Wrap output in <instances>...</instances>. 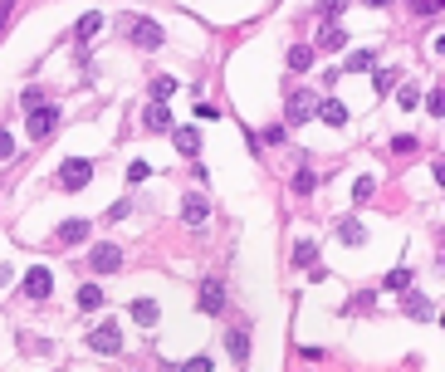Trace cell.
Listing matches in <instances>:
<instances>
[{"label": "cell", "instance_id": "cell-1", "mask_svg": "<svg viewBox=\"0 0 445 372\" xmlns=\"http://www.w3.org/2000/svg\"><path fill=\"white\" fill-rule=\"evenodd\" d=\"M127 39H132V44H142V49H162V44H167L162 25H157V20H147V15L127 20Z\"/></svg>", "mask_w": 445, "mask_h": 372}, {"label": "cell", "instance_id": "cell-2", "mask_svg": "<svg viewBox=\"0 0 445 372\" xmlns=\"http://www.w3.org/2000/svg\"><path fill=\"white\" fill-rule=\"evenodd\" d=\"M89 182H93V162H84V157H69V162L59 167V191H84Z\"/></svg>", "mask_w": 445, "mask_h": 372}, {"label": "cell", "instance_id": "cell-3", "mask_svg": "<svg viewBox=\"0 0 445 372\" xmlns=\"http://www.w3.org/2000/svg\"><path fill=\"white\" fill-rule=\"evenodd\" d=\"M89 348H93V353H103V358L122 353V333H117V323H98V328L89 333Z\"/></svg>", "mask_w": 445, "mask_h": 372}, {"label": "cell", "instance_id": "cell-4", "mask_svg": "<svg viewBox=\"0 0 445 372\" xmlns=\"http://www.w3.org/2000/svg\"><path fill=\"white\" fill-rule=\"evenodd\" d=\"M54 128H59V108H39V103H34V108H30L25 132H30V137H49Z\"/></svg>", "mask_w": 445, "mask_h": 372}, {"label": "cell", "instance_id": "cell-5", "mask_svg": "<svg viewBox=\"0 0 445 372\" xmlns=\"http://www.w3.org/2000/svg\"><path fill=\"white\" fill-rule=\"evenodd\" d=\"M89 265H93V275H112V270H122V250L112 240H103V245H93Z\"/></svg>", "mask_w": 445, "mask_h": 372}, {"label": "cell", "instance_id": "cell-6", "mask_svg": "<svg viewBox=\"0 0 445 372\" xmlns=\"http://www.w3.org/2000/svg\"><path fill=\"white\" fill-rule=\"evenodd\" d=\"M196 309H201V314H225V284L221 279H206V284H201Z\"/></svg>", "mask_w": 445, "mask_h": 372}, {"label": "cell", "instance_id": "cell-7", "mask_svg": "<svg viewBox=\"0 0 445 372\" xmlns=\"http://www.w3.org/2000/svg\"><path fill=\"white\" fill-rule=\"evenodd\" d=\"M181 221H186V225H206V221H211V201H206L201 191H191V196L181 201Z\"/></svg>", "mask_w": 445, "mask_h": 372}, {"label": "cell", "instance_id": "cell-8", "mask_svg": "<svg viewBox=\"0 0 445 372\" xmlns=\"http://www.w3.org/2000/svg\"><path fill=\"white\" fill-rule=\"evenodd\" d=\"M25 294H30V299H49V294H54V275H49L44 265H34V270L25 275Z\"/></svg>", "mask_w": 445, "mask_h": 372}, {"label": "cell", "instance_id": "cell-9", "mask_svg": "<svg viewBox=\"0 0 445 372\" xmlns=\"http://www.w3.org/2000/svg\"><path fill=\"white\" fill-rule=\"evenodd\" d=\"M142 123H147L152 132H167V128H172V108H167V98H152L147 113H142Z\"/></svg>", "mask_w": 445, "mask_h": 372}, {"label": "cell", "instance_id": "cell-10", "mask_svg": "<svg viewBox=\"0 0 445 372\" xmlns=\"http://www.w3.org/2000/svg\"><path fill=\"white\" fill-rule=\"evenodd\" d=\"M314 108H318V98H309V93H294V98H289V128L309 123V118H314Z\"/></svg>", "mask_w": 445, "mask_h": 372}, {"label": "cell", "instance_id": "cell-11", "mask_svg": "<svg viewBox=\"0 0 445 372\" xmlns=\"http://www.w3.org/2000/svg\"><path fill=\"white\" fill-rule=\"evenodd\" d=\"M342 44H347V30H337V25H323L318 39H314V49H323V54H337Z\"/></svg>", "mask_w": 445, "mask_h": 372}, {"label": "cell", "instance_id": "cell-12", "mask_svg": "<svg viewBox=\"0 0 445 372\" xmlns=\"http://www.w3.org/2000/svg\"><path fill=\"white\" fill-rule=\"evenodd\" d=\"M89 230H93V225L74 216V221H64V225H59V245H84V240H89Z\"/></svg>", "mask_w": 445, "mask_h": 372}, {"label": "cell", "instance_id": "cell-13", "mask_svg": "<svg viewBox=\"0 0 445 372\" xmlns=\"http://www.w3.org/2000/svg\"><path fill=\"white\" fill-rule=\"evenodd\" d=\"M225 348H230L235 363H245V358H250V328H230V333H225Z\"/></svg>", "mask_w": 445, "mask_h": 372}, {"label": "cell", "instance_id": "cell-14", "mask_svg": "<svg viewBox=\"0 0 445 372\" xmlns=\"http://www.w3.org/2000/svg\"><path fill=\"white\" fill-rule=\"evenodd\" d=\"M314 113H318V118H323V123H333V128H342V123H347V108H342V103H337V98H323V103H318V108H314Z\"/></svg>", "mask_w": 445, "mask_h": 372}, {"label": "cell", "instance_id": "cell-15", "mask_svg": "<svg viewBox=\"0 0 445 372\" xmlns=\"http://www.w3.org/2000/svg\"><path fill=\"white\" fill-rule=\"evenodd\" d=\"M172 137H176V152H181V157H196V152H201V137H196V128H176Z\"/></svg>", "mask_w": 445, "mask_h": 372}, {"label": "cell", "instance_id": "cell-16", "mask_svg": "<svg viewBox=\"0 0 445 372\" xmlns=\"http://www.w3.org/2000/svg\"><path fill=\"white\" fill-rule=\"evenodd\" d=\"M406 314H411V318H426V323L436 318V309H431V299H426V294H411V299H406Z\"/></svg>", "mask_w": 445, "mask_h": 372}, {"label": "cell", "instance_id": "cell-17", "mask_svg": "<svg viewBox=\"0 0 445 372\" xmlns=\"http://www.w3.org/2000/svg\"><path fill=\"white\" fill-rule=\"evenodd\" d=\"M132 318H137L142 328H152V323H157V304H152V299H132Z\"/></svg>", "mask_w": 445, "mask_h": 372}, {"label": "cell", "instance_id": "cell-18", "mask_svg": "<svg viewBox=\"0 0 445 372\" xmlns=\"http://www.w3.org/2000/svg\"><path fill=\"white\" fill-rule=\"evenodd\" d=\"M309 64H314V49H309V44H294V49H289V69H294V74H304Z\"/></svg>", "mask_w": 445, "mask_h": 372}, {"label": "cell", "instance_id": "cell-19", "mask_svg": "<svg viewBox=\"0 0 445 372\" xmlns=\"http://www.w3.org/2000/svg\"><path fill=\"white\" fill-rule=\"evenodd\" d=\"M372 64H377V54H372V49H352V54H347V69H352V74H367Z\"/></svg>", "mask_w": 445, "mask_h": 372}, {"label": "cell", "instance_id": "cell-20", "mask_svg": "<svg viewBox=\"0 0 445 372\" xmlns=\"http://www.w3.org/2000/svg\"><path fill=\"white\" fill-rule=\"evenodd\" d=\"M98 30H103V15H84V20H79V30H74V35H79V39H84V44H89V39H93V35H98Z\"/></svg>", "mask_w": 445, "mask_h": 372}, {"label": "cell", "instance_id": "cell-21", "mask_svg": "<svg viewBox=\"0 0 445 372\" xmlns=\"http://www.w3.org/2000/svg\"><path fill=\"white\" fill-rule=\"evenodd\" d=\"M98 304H103V289H98V284H84V289H79V309H89V314H93Z\"/></svg>", "mask_w": 445, "mask_h": 372}, {"label": "cell", "instance_id": "cell-22", "mask_svg": "<svg viewBox=\"0 0 445 372\" xmlns=\"http://www.w3.org/2000/svg\"><path fill=\"white\" fill-rule=\"evenodd\" d=\"M372 191H377V177H372V172H362V177L352 182V201H367Z\"/></svg>", "mask_w": 445, "mask_h": 372}, {"label": "cell", "instance_id": "cell-23", "mask_svg": "<svg viewBox=\"0 0 445 372\" xmlns=\"http://www.w3.org/2000/svg\"><path fill=\"white\" fill-rule=\"evenodd\" d=\"M172 93H176V79H172V74H157V79H152V98H172Z\"/></svg>", "mask_w": 445, "mask_h": 372}, {"label": "cell", "instance_id": "cell-24", "mask_svg": "<svg viewBox=\"0 0 445 372\" xmlns=\"http://www.w3.org/2000/svg\"><path fill=\"white\" fill-rule=\"evenodd\" d=\"M362 240H367V230L357 221H342V245H362Z\"/></svg>", "mask_w": 445, "mask_h": 372}, {"label": "cell", "instance_id": "cell-25", "mask_svg": "<svg viewBox=\"0 0 445 372\" xmlns=\"http://www.w3.org/2000/svg\"><path fill=\"white\" fill-rule=\"evenodd\" d=\"M314 172H309V167H304V172H294V191H299V196H314Z\"/></svg>", "mask_w": 445, "mask_h": 372}, {"label": "cell", "instance_id": "cell-26", "mask_svg": "<svg viewBox=\"0 0 445 372\" xmlns=\"http://www.w3.org/2000/svg\"><path fill=\"white\" fill-rule=\"evenodd\" d=\"M314 255H318L314 240H299V245H294V265H314Z\"/></svg>", "mask_w": 445, "mask_h": 372}, {"label": "cell", "instance_id": "cell-27", "mask_svg": "<svg viewBox=\"0 0 445 372\" xmlns=\"http://www.w3.org/2000/svg\"><path fill=\"white\" fill-rule=\"evenodd\" d=\"M396 103H401V108H416V103H421V93L411 89V84H401V89H396Z\"/></svg>", "mask_w": 445, "mask_h": 372}, {"label": "cell", "instance_id": "cell-28", "mask_svg": "<svg viewBox=\"0 0 445 372\" xmlns=\"http://www.w3.org/2000/svg\"><path fill=\"white\" fill-rule=\"evenodd\" d=\"M426 113H436V118L445 113V93H441V89H431V93H426Z\"/></svg>", "mask_w": 445, "mask_h": 372}, {"label": "cell", "instance_id": "cell-29", "mask_svg": "<svg viewBox=\"0 0 445 372\" xmlns=\"http://www.w3.org/2000/svg\"><path fill=\"white\" fill-rule=\"evenodd\" d=\"M147 177H152V167H147V162H132V167H127V186H132V182H147Z\"/></svg>", "mask_w": 445, "mask_h": 372}, {"label": "cell", "instance_id": "cell-30", "mask_svg": "<svg viewBox=\"0 0 445 372\" xmlns=\"http://www.w3.org/2000/svg\"><path fill=\"white\" fill-rule=\"evenodd\" d=\"M406 284H411V270H392L387 275V289H406Z\"/></svg>", "mask_w": 445, "mask_h": 372}, {"label": "cell", "instance_id": "cell-31", "mask_svg": "<svg viewBox=\"0 0 445 372\" xmlns=\"http://www.w3.org/2000/svg\"><path fill=\"white\" fill-rule=\"evenodd\" d=\"M196 118H201V123H216L221 108H216V103H196Z\"/></svg>", "mask_w": 445, "mask_h": 372}, {"label": "cell", "instance_id": "cell-32", "mask_svg": "<svg viewBox=\"0 0 445 372\" xmlns=\"http://www.w3.org/2000/svg\"><path fill=\"white\" fill-rule=\"evenodd\" d=\"M392 152H401V157H411V152H416V137H392Z\"/></svg>", "mask_w": 445, "mask_h": 372}, {"label": "cell", "instance_id": "cell-33", "mask_svg": "<svg viewBox=\"0 0 445 372\" xmlns=\"http://www.w3.org/2000/svg\"><path fill=\"white\" fill-rule=\"evenodd\" d=\"M441 5H445V0H411V10H416V15H436Z\"/></svg>", "mask_w": 445, "mask_h": 372}, {"label": "cell", "instance_id": "cell-34", "mask_svg": "<svg viewBox=\"0 0 445 372\" xmlns=\"http://www.w3.org/2000/svg\"><path fill=\"white\" fill-rule=\"evenodd\" d=\"M127 216H132V201H117V206L108 211V221H127Z\"/></svg>", "mask_w": 445, "mask_h": 372}, {"label": "cell", "instance_id": "cell-35", "mask_svg": "<svg viewBox=\"0 0 445 372\" xmlns=\"http://www.w3.org/2000/svg\"><path fill=\"white\" fill-rule=\"evenodd\" d=\"M10 152H15V137H10V132H0V157H10Z\"/></svg>", "mask_w": 445, "mask_h": 372}]
</instances>
